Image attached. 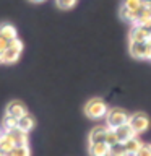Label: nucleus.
I'll use <instances>...</instances> for the list:
<instances>
[{"mask_svg":"<svg viewBox=\"0 0 151 156\" xmlns=\"http://www.w3.org/2000/svg\"><path fill=\"white\" fill-rule=\"evenodd\" d=\"M149 8H151V3H149Z\"/></svg>","mask_w":151,"mask_h":156,"instance_id":"obj_31","label":"nucleus"},{"mask_svg":"<svg viewBox=\"0 0 151 156\" xmlns=\"http://www.w3.org/2000/svg\"><path fill=\"white\" fill-rule=\"evenodd\" d=\"M109 156H130L124 143H117L114 146H109Z\"/></svg>","mask_w":151,"mask_h":156,"instance_id":"obj_18","label":"nucleus"},{"mask_svg":"<svg viewBox=\"0 0 151 156\" xmlns=\"http://www.w3.org/2000/svg\"><path fill=\"white\" fill-rule=\"evenodd\" d=\"M148 42H149V44H151V37H149V41H148Z\"/></svg>","mask_w":151,"mask_h":156,"instance_id":"obj_29","label":"nucleus"},{"mask_svg":"<svg viewBox=\"0 0 151 156\" xmlns=\"http://www.w3.org/2000/svg\"><path fill=\"white\" fill-rule=\"evenodd\" d=\"M117 143H120V141H119V138H117L115 130L114 129H109V130H107V136H106V145L107 146H114Z\"/></svg>","mask_w":151,"mask_h":156,"instance_id":"obj_20","label":"nucleus"},{"mask_svg":"<svg viewBox=\"0 0 151 156\" xmlns=\"http://www.w3.org/2000/svg\"><path fill=\"white\" fill-rule=\"evenodd\" d=\"M31 2H34V3H39V2H44V0H31Z\"/></svg>","mask_w":151,"mask_h":156,"instance_id":"obj_26","label":"nucleus"},{"mask_svg":"<svg viewBox=\"0 0 151 156\" xmlns=\"http://www.w3.org/2000/svg\"><path fill=\"white\" fill-rule=\"evenodd\" d=\"M109 112V107L101 98H93L85 104V114L90 119H102Z\"/></svg>","mask_w":151,"mask_h":156,"instance_id":"obj_1","label":"nucleus"},{"mask_svg":"<svg viewBox=\"0 0 151 156\" xmlns=\"http://www.w3.org/2000/svg\"><path fill=\"white\" fill-rule=\"evenodd\" d=\"M18 125V119L15 117H10V115H5L2 119V130L3 132H10V130H15Z\"/></svg>","mask_w":151,"mask_h":156,"instance_id":"obj_17","label":"nucleus"},{"mask_svg":"<svg viewBox=\"0 0 151 156\" xmlns=\"http://www.w3.org/2000/svg\"><path fill=\"white\" fill-rule=\"evenodd\" d=\"M10 133L13 136V141H15V146H26L28 145V133L19 129H15V130H10Z\"/></svg>","mask_w":151,"mask_h":156,"instance_id":"obj_13","label":"nucleus"},{"mask_svg":"<svg viewBox=\"0 0 151 156\" xmlns=\"http://www.w3.org/2000/svg\"><path fill=\"white\" fill-rule=\"evenodd\" d=\"M10 156H31V150L29 146H15V148L10 151Z\"/></svg>","mask_w":151,"mask_h":156,"instance_id":"obj_19","label":"nucleus"},{"mask_svg":"<svg viewBox=\"0 0 151 156\" xmlns=\"http://www.w3.org/2000/svg\"><path fill=\"white\" fill-rule=\"evenodd\" d=\"M57 7L62 10H70L76 5V0H55Z\"/></svg>","mask_w":151,"mask_h":156,"instance_id":"obj_22","label":"nucleus"},{"mask_svg":"<svg viewBox=\"0 0 151 156\" xmlns=\"http://www.w3.org/2000/svg\"><path fill=\"white\" fill-rule=\"evenodd\" d=\"M8 44H10V41H8V39H5L3 36H0V51H5V49H7L8 47Z\"/></svg>","mask_w":151,"mask_h":156,"instance_id":"obj_24","label":"nucleus"},{"mask_svg":"<svg viewBox=\"0 0 151 156\" xmlns=\"http://www.w3.org/2000/svg\"><path fill=\"white\" fill-rule=\"evenodd\" d=\"M0 36H3L5 39L12 41V39L16 37V28H15L13 24H8V23L0 24Z\"/></svg>","mask_w":151,"mask_h":156,"instance_id":"obj_15","label":"nucleus"},{"mask_svg":"<svg viewBox=\"0 0 151 156\" xmlns=\"http://www.w3.org/2000/svg\"><path fill=\"white\" fill-rule=\"evenodd\" d=\"M28 111H26V106L19 101H12L8 102L7 107H5V115H10V117H15V119H19V117L26 115Z\"/></svg>","mask_w":151,"mask_h":156,"instance_id":"obj_5","label":"nucleus"},{"mask_svg":"<svg viewBox=\"0 0 151 156\" xmlns=\"http://www.w3.org/2000/svg\"><path fill=\"white\" fill-rule=\"evenodd\" d=\"M120 18L124 20V21L127 23H132V24H136V13L133 12V10H130V8H127V7H122L120 8Z\"/></svg>","mask_w":151,"mask_h":156,"instance_id":"obj_16","label":"nucleus"},{"mask_svg":"<svg viewBox=\"0 0 151 156\" xmlns=\"http://www.w3.org/2000/svg\"><path fill=\"white\" fill-rule=\"evenodd\" d=\"M34 127H36V120H34V117L31 114H26V115H23V117H19V119H18L16 129L26 132V133H28V132H31Z\"/></svg>","mask_w":151,"mask_h":156,"instance_id":"obj_10","label":"nucleus"},{"mask_svg":"<svg viewBox=\"0 0 151 156\" xmlns=\"http://www.w3.org/2000/svg\"><path fill=\"white\" fill-rule=\"evenodd\" d=\"M143 2H146V3H151V0H143Z\"/></svg>","mask_w":151,"mask_h":156,"instance_id":"obj_27","label":"nucleus"},{"mask_svg":"<svg viewBox=\"0 0 151 156\" xmlns=\"http://www.w3.org/2000/svg\"><path fill=\"white\" fill-rule=\"evenodd\" d=\"M130 41H136V42H148L149 37H151V33L148 29H145L143 26H138L135 24L133 28L130 29Z\"/></svg>","mask_w":151,"mask_h":156,"instance_id":"obj_8","label":"nucleus"},{"mask_svg":"<svg viewBox=\"0 0 151 156\" xmlns=\"http://www.w3.org/2000/svg\"><path fill=\"white\" fill-rule=\"evenodd\" d=\"M128 125L133 129V132L136 135L143 133V132L148 130L149 127V117L145 114V112H135L128 117Z\"/></svg>","mask_w":151,"mask_h":156,"instance_id":"obj_4","label":"nucleus"},{"mask_svg":"<svg viewBox=\"0 0 151 156\" xmlns=\"http://www.w3.org/2000/svg\"><path fill=\"white\" fill-rule=\"evenodd\" d=\"M128 114L120 109V107H112V109H109V112L106 114V125L109 127V129H119L120 125L124 124H128Z\"/></svg>","mask_w":151,"mask_h":156,"instance_id":"obj_2","label":"nucleus"},{"mask_svg":"<svg viewBox=\"0 0 151 156\" xmlns=\"http://www.w3.org/2000/svg\"><path fill=\"white\" fill-rule=\"evenodd\" d=\"M124 145H125L127 151H128V154L133 156V154H135L136 151H138V150H140V148H141V146H143L145 143H143V141H141V140L138 138V135H135L133 138H130L128 141H125Z\"/></svg>","mask_w":151,"mask_h":156,"instance_id":"obj_14","label":"nucleus"},{"mask_svg":"<svg viewBox=\"0 0 151 156\" xmlns=\"http://www.w3.org/2000/svg\"><path fill=\"white\" fill-rule=\"evenodd\" d=\"M107 130H109V127H107V125H97V127H94V129L90 132V135H88V141H90V143H106Z\"/></svg>","mask_w":151,"mask_h":156,"instance_id":"obj_7","label":"nucleus"},{"mask_svg":"<svg viewBox=\"0 0 151 156\" xmlns=\"http://www.w3.org/2000/svg\"><path fill=\"white\" fill-rule=\"evenodd\" d=\"M141 5H143V0H124V5H122V7H127V8L136 12Z\"/></svg>","mask_w":151,"mask_h":156,"instance_id":"obj_21","label":"nucleus"},{"mask_svg":"<svg viewBox=\"0 0 151 156\" xmlns=\"http://www.w3.org/2000/svg\"><path fill=\"white\" fill-rule=\"evenodd\" d=\"M2 133H3V132H2V130H0V138H2Z\"/></svg>","mask_w":151,"mask_h":156,"instance_id":"obj_28","label":"nucleus"},{"mask_svg":"<svg viewBox=\"0 0 151 156\" xmlns=\"http://www.w3.org/2000/svg\"><path fill=\"white\" fill-rule=\"evenodd\" d=\"M21 52H23V42L18 37L12 39L8 47L3 51V62L5 63H15L19 58V55H21Z\"/></svg>","mask_w":151,"mask_h":156,"instance_id":"obj_3","label":"nucleus"},{"mask_svg":"<svg viewBox=\"0 0 151 156\" xmlns=\"http://www.w3.org/2000/svg\"><path fill=\"white\" fill-rule=\"evenodd\" d=\"M115 133H117V138H119L120 143H125V141H128L130 138H133L136 135L128 124H124V125H120L119 129H115Z\"/></svg>","mask_w":151,"mask_h":156,"instance_id":"obj_9","label":"nucleus"},{"mask_svg":"<svg viewBox=\"0 0 151 156\" xmlns=\"http://www.w3.org/2000/svg\"><path fill=\"white\" fill-rule=\"evenodd\" d=\"M15 148V141H13V136L10 132H3L2 133V138H0V151L2 153H10Z\"/></svg>","mask_w":151,"mask_h":156,"instance_id":"obj_12","label":"nucleus"},{"mask_svg":"<svg viewBox=\"0 0 151 156\" xmlns=\"http://www.w3.org/2000/svg\"><path fill=\"white\" fill-rule=\"evenodd\" d=\"M128 51L132 54V57H135V58H148V42L130 41Z\"/></svg>","mask_w":151,"mask_h":156,"instance_id":"obj_6","label":"nucleus"},{"mask_svg":"<svg viewBox=\"0 0 151 156\" xmlns=\"http://www.w3.org/2000/svg\"><path fill=\"white\" fill-rule=\"evenodd\" d=\"M2 62H3V52L0 51V63H2Z\"/></svg>","mask_w":151,"mask_h":156,"instance_id":"obj_25","label":"nucleus"},{"mask_svg":"<svg viewBox=\"0 0 151 156\" xmlns=\"http://www.w3.org/2000/svg\"><path fill=\"white\" fill-rule=\"evenodd\" d=\"M88 153L90 156H109V146L106 143H90Z\"/></svg>","mask_w":151,"mask_h":156,"instance_id":"obj_11","label":"nucleus"},{"mask_svg":"<svg viewBox=\"0 0 151 156\" xmlns=\"http://www.w3.org/2000/svg\"><path fill=\"white\" fill-rule=\"evenodd\" d=\"M0 156H2V151H0Z\"/></svg>","mask_w":151,"mask_h":156,"instance_id":"obj_30","label":"nucleus"},{"mask_svg":"<svg viewBox=\"0 0 151 156\" xmlns=\"http://www.w3.org/2000/svg\"><path fill=\"white\" fill-rule=\"evenodd\" d=\"M133 156H151V145H143Z\"/></svg>","mask_w":151,"mask_h":156,"instance_id":"obj_23","label":"nucleus"}]
</instances>
